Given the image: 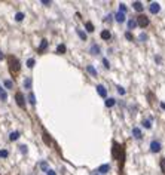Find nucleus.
Listing matches in <instances>:
<instances>
[{
    "label": "nucleus",
    "mask_w": 165,
    "mask_h": 175,
    "mask_svg": "<svg viewBox=\"0 0 165 175\" xmlns=\"http://www.w3.org/2000/svg\"><path fill=\"white\" fill-rule=\"evenodd\" d=\"M112 153H113V157L119 160V168L120 171L124 169V162H125V150L124 147L118 144V143H113V148H112Z\"/></svg>",
    "instance_id": "obj_1"
},
{
    "label": "nucleus",
    "mask_w": 165,
    "mask_h": 175,
    "mask_svg": "<svg viewBox=\"0 0 165 175\" xmlns=\"http://www.w3.org/2000/svg\"><path fill=\"white\" fill-rule=\"evenodd\" d=\"M7 63H9V70H11V73L14 76H16L20 73V70H21V65H20V61L16 59L15 57H7Z\"/></svg>",
    "instance_id": "obj_2"
},
{
    "label": "nucleus",
    "mask_w": 165,
    "mask_h": 175,
    "mask_svg": "<svg viewBox=\"0 0 165 175\" xmlns=\"http://www.w3.org/2000/svg\"><path fill=\"white\" fill-rule=\"evenodd\" d=\"M137 25H138V27H141V28H146L147 27V25H149V18H147V16L146 15H143V13H140V15H138L137 16Z\"/></svg>",
    "instance_id": "obj_3"
},
{
    "label": "nucleus",
    "mask_w": 165,
    "mask_h": 175,
    "mask_svg": "<svg viewBox=\"0 0 165 175\" xmlns=\"http://www.w3.org/2000/svg\"><path fill=\"white\" fill-rule=\"evenodd\" d=\"M15 100H16V104H18L21 108L25 107V100H24V95H22L21 92H16V94H15Z\"/></svg>",
    "instance_id": "obj_4"
},
{
    "label": "nucleus",
    "mask_w": 165,
    "mask_h": 175,
    "mask_svg": "<svg viewBox=\"0 0 165 175\" xmlns=\"http://www.w3.org/2000/svg\"><path fill=\"white\" fill-rule=\"evenodd\" d=\"M161 147H162V145H161L159 141H152V143H150V151H152V153H159V151H161Z\"/></svg>",
    "instance_id": "obj_5"
},
{
    "label": "nucleus",
    "mask_w": 165,
    "mask_h": 175,
    "mask_svg": "<svg viewBox=\"0 0 165 175\" xmlns=\"http://www.w3.org/2000/svg\"><path fill=\"white\" fill-rule=\"evenodd\" d=\"M149 11H150V13H158L161 11V5L158 2H152L149 6Z\"/></svg>",
    "instance_id": "obj_6"
},
{
    "label": "nucleus",
    "mask_w": 165,
    "mask_h": 175,
    "mask_svg": "<svg viewBox=\"0 0 165 175\" xmlns=\"http://www.w3.org/2000/svg\"><path fill=\"white\" fill-rule=\"evenodd\" d=\"M97 92H98L100 97H103V98H106V97H107V89H106V88H104L103 85H98V86H97Z\"/></svg>",
    "instance_id": "obj_7"
},
{
    "label": "nucleus",
    "mask_w": 165,
    "mask_h": 175,
    "mask_svg": "<svg viewBox=\"0 0 165 175\" xmlns=\"http://www.w3.org/2000/svg\"><path fill=\"white\" fill-rule=\"evenodd\" d=\"M46 48H48V40H46V39H43V40L40 42L39 48H37V52H39V54H43V50H45Z\"/></svg>",
    "instance_id": "obj_8"
},
{
    "label": "nucleus",
    "mask_w": 165,
    "mask_h": 175,
    "mask_svg": "<svg viewBox=\"0 0 165 175\" xmlns=\"http://www.w3.org/2000/svg\"><path fill=\"white\" fill-rule=\"evenodd\" d=\"M115 20H116L118 22H124V21H125V13L116 12V13H115Z\"/></svg>",
    "instance_id": "obj_9"
},
{
    "label": "nucleus",
    "mask_w": 165,
    "mask_h": 175,
    "mask_svg": "<svg viewBox=\"0 0 165 175\" xmlns=\"http://www.w3.org/2000/svg\"><path fill=\"white\" fill-rule=\"evenodd\" d=\"M109 171H110V165H107V163L106 165H101L100 168H98V172L100 174H107Z\"/></svg>",
    "instance_id": "obj_10"
},
{
    "label": "nucleus",
    "mask_w": 165,
    "mask_h": 175,
    "mask_svg": "<svg viewBox=\"0 0 165 175\" xmlns=\"http://www.w3.org/2000/svg\"><path fill=\"white\" fill-rule=\"evenodd\" d=\"M110 37H112V33H110L109 30H103V31H101V39L110 40Z\"/></svg>",
    "instance_id": "obj_11"
},
{
    "label": "nucleus",
    "mask_w": 165,
    "mask_h": 175,
    "mask_svg": "<svg viewBox=\"0 0 165 175\" xmlns=\"http://www.w3.org/2000/svg\"><path fill=\"white\" fill-rule=\"evenodd\" d=\"M89 52L92 55H98L100 54V46L98 45H92L91 48H89Z\"/></svg>",
    "instance_id": "obj_12"
},
{
    "label": "nucleus",
    "mask_w": 165,
    "mask_h": 175,
    "mask_svg": "<svg viewBox=\"0 0 165 175\" xmlns=\"http://www.w3.org/2000/svg\"><path fill=\"white\" fill-rule=\"evenodd\" d=\"M133 135H134L135 138H138V139H140V138L143 137V134H141V129H140V128H134V129H133Z\"/></svg>",
    "instance_id": "obj_13"
},
{
    "label": "nucleus",
    "mask_w": 165,
    "mask_h": 175,
    "mask_svg": "<svg viewBox=\"0 0 165 175\" xmlns=\"http://www.w3.org/2000/svg\"><path fill=\"white\" fill-rule=\"evenodd\" d=\"M133 7H134L137 12H141V11H143V3H141V2H134V3H133Z\"/></svg>",
    "instance_id": "obj_14"
},
{
    "label": "nucleus",
    "mask_w": 165,
    "mask_h": 175,
    "mask_svg": "<svg viewBox=\"0 0 165 175\" xmlns=\"http://www.w3.org/2000/svg\"><path fill=\"white\" fill-rule=\"evenodd\" d=\"M115 104H116V100H115V98H107V100H106V107H107V108L113 107Z\"/></svg>",
    "instance_id": "obj_15"
},
{
    "label": "nucleus",
    "mask_w": 165,
    "mask_h": 175,
    "mask_svg": "<svg viewBox=\"0 0 165 175\" xmlns=\"http://www.w3.org/2000/svg\"><path fill=\"white\" fill-rule=\"evenodd\" d=\"M31 85H33L31 79H30V77H27V79L24 80V88H25V89H31Z\"/></svg>",
    "instance_id": "obj_16"
},
{
    "label": "nucleus",
    "mask_w": 165,
    "mask_h": 175,
    "mask_svg": "<svg viewBox=\"0 0 165 175\" xmlns=\"http://www.w3.org/2000/svg\"><path fill=\"white\" fill-rule=\"evenodd\" d=\"M9 138H11V141H16V139L20 138V132L18 131H14V132L9 135Z\"/></svg>",
    "instance_id": "obj_17"
},
{
    "label": "nucleus",
    "mask_w": 165,
    "mask_h": 175,
    "mask_svg": "<svg viewBox=\"0 0 165 175\" xmlns=\"http://www.w3.org/2000/svg\"><path fill=\"white\" fill-rule=\"evenodd\" d=\"M57 52H58L60 55H63L64 52H66V45H63V43H61V45H58V48H57Z\"/></svg>",
    "instance_id": "obj_18"
},
{
    "label": "nucleus",
    "mask_w": 165,
    "mask_h": 175,
    "mask_svg": "<svg viewBox=\"0 0 165 175\" xmlns=\"http://www.w3.org/2000/svg\"><path fill=\"white\" fill-rule=\"evenodd\" d=\"M6 98H7V94L3 91V88L0 86V100H2V101H6Z\"/></svg>",
    "instance_id": "obj_19"
},
{
    "label": "nucleus",
    "mask_w": 165,
    "mask_h": 175,
    "mask_svg": "<svg viewBox=\"0 0 165 175\" xmlns=\"http://www.w3.org/2000/svg\"><path fill=\"white\" fill-rule=\"evenodd\" d=\"M3 85H5V88H6V89H12V88H14V83H12V80H7V79H6L5 82H3Z\"/></svg>",
    "instance_id": "obj_20"
},
{
    "label": "nucleus",
    "mask_w": 165,
    "mask_h": 175,
    "mask_svg": "<svg viewBox=\"0 0 165 175\" xmlns=\"http://www.w3.org/2000/svg\"><path fill=\"white\" fill-rule=\"evenodd\" d=\"M135 27H137V22H135L134 20H129V21H128V28H129V30H134Z\"/></svg>",
    "instance_id": "obj_21"
},
{
    "label": "nucleus",
    "mask_w": 165,
    "mask_h": 175,
    "mask_svg": "<svg viewBox=\"0 0 165 175\" xmlns=\"http://www.w3.org/2000/svg\"><path fill=\"white\" fill-rule=\"evenodd\" d=\"M86 70H88V73H91L92 76H97V70H95L92 65H88V67H86Z\"/></svg>",
    "instance_id": "obj_22"
},
{
    "label": "nucleus",
    "mask_w": 165,
    "mask_h": 175,
    "mask_svg": "<svg viewBox=\"0 0 165 175\" xmlns=\"http://www.w3.org/2000/svg\"><path fill=\"white\" fill-rule=\"evenodd\" d=\"M143 126H144V128H147V129H150V128H152V122H150L149 119L143 120Z\"/></svg>",
    "instance_id": "obj_23"
},
{
    "label": "nucleus",
    "mask_w": 165,
    "mask_h": 175,
    "mask_svg": "<svg viewBox=\"0 0 165 175\" xmlns=\"http://www.w3.org/2000/svg\"><path fill=\"white\" fill-rule=\"evenodd\" d=\"M85 27H86V31H88V33H92V31H94V25H92L91 22H86Z\"/></svg>",
    "instance_id": "obj_24"
},
{
    "label": "nucleus",
    "mask_w": 165,
    "mask_h": 175,
    "mask_svg": "<svg viewBox=\"0 0 165 175\" xmlns=\"http://www.w3.org/2000/svg\"><path fill=\"white\" fill-rule=\"evenodd\" d=\"M40 168H42L43 171H46V172H48V171H49V165H48V162H42V163H40Z\"/></svg>",
    "instance_id": "obj_25"
},
{
    "label": "nucleus",
    "mask_w": 165,
    "mask_h": 175,
    "mask_svg": "<svg viewBox=\"0 0 165 175\" xmlns=\"http://www.w3.org/2000/svg\"><path fill=\"white\" fill-rule=\"evenodd\" d=\"M15 20H16V21H22V20H24V13H22V12H18V13L15 15Z\"/></svg>",
    "instance_id": "obj_26"
},
{
    "label": "nucleus",
    "mask_w": 165,
    "mask_h": 175,
    "mask_svg": "<svg viewBox=\"0 0 165 175\" xmlns=\"http://www.w3.org/2000/svg\"><path fill=\"white\" fill-rule=\"evenodd\" d=\"M28 102H31V104H36V98H34V95L30 92L28 94Z\"/></svg>",
    "instance_id": "obj_27"
},
{
    "label": "nucleus",
    "mask_w": 165,
    "mask_h": 175,
    "mask_svg": "<svg viewBox=\"0 0 165 175\" xmlns=\"http://www.w3.org/2000/svg\"><path fill=\"white\" fill-rule=\"evenodd\" d=\"M119 12H122V13L126 12V6H125L124 3H120V5H119Z\"/></svg>",
    "instance_id": "obj_28"
},
{
    "label": "nucleus",
    "mask_w": 165,
    "mask_h": 175,
    "mask_svg": "<svg viewBox=\"0 0 165 175\" xmlns=\"http://www.w3.org/2000/svg\"><path fill=\"white\" fill-rule=\"evenodd\" d=\"M27 67H28V68H31V67H34V59H33V58H30V59H27Z\"/></svg>",
    "instance_id": "obj_29"
},
{
    "label": "nucleus",
    "mask_w": 165,
    "mask_h": 175,
    "mask_svg": "<svg viewBox=\"0 0 165 175\" xmlns=\"http://www.w3.org/2000/svg\"><path fill=\"white\" fill-rule=\"evenodd\" d=\"M43 139H45V143H46V144H51V138L48 137L46 132H43Z\"/></svg>",
    "instance_id": "obj_30"
},
{
    "label": "nucleus",
    "mask_w": 165,
    "mask_h": 175,
    "mask_svg": "<svg viewBox=\"0 0 165 175\" xmlns=\"http://www.w3.org/2000/svg\"><path fill=\"white\" fill-rule=\"evenodd\" d=\"M77 34L80 36V39H82V40H86V34H85L82 30H77Z\"/></svg>",
    "instance_id": "obj_31"
},
{
    "label": "nucleus",
    "mask_w": 165,
    "mask_h": 175,
    "mask_svg": "<svg viewBox=\"0 0 165 175\" xmlns=\"http://www.w3.org/2000/svg\"><path fill=\"white\" fill-rule=\"evenodd\" d=\"M118 92H119L120 95H125V89H124L122 86H118Z\"/></svg>",
    "instance_id": "obj_32"
},
{
    "label": "nucleus",
    "mask_w": 165,
    "mask_h": 175,
    "mask_svg": "<svg viewBox=\"0 0 165 175\" xmlns=\"http://www.w3.org/2000/svg\"><path fill=\"white\" fill-rule=\"evenodd\" d=\"M161 169H162V172L165 174V159L161 160Z\"/></svg>",
    "instance_id": "obj_33"
},
{
    "label": "nucleus",
    "mask_w": 165,
    "mask_h": 175,
    "mask_svg": "<svg viewBox=\"0 0 165 175\" xmlns=\"http://www.w3.org/2000/svg\"><path fill=\"white\" fill-rule=\"evenodd\" d=\"M125 37H126L128 40H133V39H134V37H133V34L129 33V31H128V33H125Z\"/></svg>",
    "instance_id": "obj_34"
},
{
    "label": "nucleus",
    "mask_w": 165,
    "mask_h": 175,
    "mask_svg": "<svg viewBox=\"0 0 165 175\" xmlns=\"http://www.w3.org/2000/svg\"><path fill=\"white\" fill-rule=\"evenodd\" d=\"M103 64H104V67H106V68H110V64H109V61H107L106 58L103 59Z\"/></svg>",
    "instance_id": "obj_35"
},
{
    "label": "nucleus",
    "mask_w": 165,
    "mask_h": 175,
    "mask_svg": "<svg viewBox=\"0 0 165 175\" xmlns=\"http://www.w3.org/2000/svg\"><path fill=\"white\" fill-rule=\"evenodd\" d=\"M0 157H7V150H2V151H0Z\"/></svg>",
    "instance_id": "obj_36"
},
{
    "label": "nucleus",
    "mask_w": 165,
    "mask_h": 175,
    "mask_svg": "<svg viewBox=\"0 0 165 175\" xmlns=\"http://www.w3.org/2000/svg\"><path fill=\"white\" fill-rule=\"evenodd\" d=\"M20 148H21V151L25 154V153H27V145H20Z\"/></svg>",
    "instance_id": "obj_37"
},
{
    "label": "nucleus",
    "mask_w": 165,
    "mask_h": 175,
    "mask_svg": "<svg viewBox=\"0 0 165 175\" xmlns=\"http://www.w3.org/2000/svg\"><path fill=\"white\" fill-rule=\"evenodd\" d=\"M146 39H147V34H146V33H143V34H140V40H143V42H144Z\"/></svg>",
    "instance_id": "obj_38"
},
{
    "label": "nucleus",
    "mask_w": 165,
    "mask_h": 175,
    "mask_svg": "<svg viewBox=\"0 0 165 175\" xmlns=\"http://www.w3.org/2000/svg\"><path fill=\"white\" fill-rule=\"evenodd\" d=\"M42 5H51V0H42Z\"/></svg>",
    "instance_id": "obj_39"
},
{
    "label": "nucleus",
    "mask_w": 165,
    "mask_h": 175,
    "mask_svg": "<svg viewBox=\"0 0 165 175\" xmlns=\"http://www.w3.org/2000/svg\"><path fill=\"white\" fill-rule=\"evenodd\" d=\"M48 175H57V174H55V171H52V169H49V171H48Z\"/></svg>",
    "instance_id": "obj_40"
},
{
    "label": "nucleus",
    "mask_w": 165,
    "mask_h": 175,
    "mask_svg": "<svg viewBox=\"0 0 165 175\" xmlns=\"http://www.w3.org/2000/svg\"><path fill=\"white\" fill-rule=\"evenodd\" d=\"M3 59V54H2V50H0V61Z\"/></svg>",
    "instance_id": "obj_41"
}]
</instances>
